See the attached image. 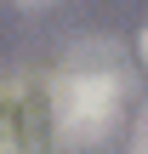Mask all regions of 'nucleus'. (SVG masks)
Masks as SVG:
<instances>
[{"label":"nucleus","instance_id":"obj_3","mask_svg":"<svg viewBox=\"0 0 148 154\" xmlns=\"http://www.w3.org/2000/svg\"><path fill=\"white\" fill-rule=\"evenodd\" d=\"M137 51H143V63H148V29H143V40H137Z\"/></svg>","mask_w":148,"mask_h":154},{"label":"nucleus","instance_id":"obj_4","mask_svg":"<svg viewBox=\"0 0 148 154\" xmlns=\"http://www.w3.org/2000/svg\"><path fill=\"white\" fill-rule=\"evenodd\" d=\"M23 6H40V0H23Z\"/></svg>","mask_w":148,"mask_h":154},{"label":"nucleus","instance_id":"obj_2","mask_svg":"<svg viewBox=\"0 0 148 154\" xmlns=\"http://www.w3.org/2000/svg\"><path fill=\"white\" fill-rule=\"evenodd\" d=\"M131 154H148V109L137 114V126H131Z\"/></svg>","mask_w":148,"mask_h":154},{"label":"nucleus","instance_id":"obj_1","mask_svg":"<svg viewBox=\"0 0 148 154\" xmlns=\"http://www.w3.org/2000/svg\"><path fill=\"white\" fill-rule=\"evenodd\" d=\"M120 91L125 86H120V74L108 63L68 57V69L51 80V126H57V137L74 143V149L103 143L114 131V120H120Z\"/></svg>","mask_w":148,"mask_h":154}]
</instances>
